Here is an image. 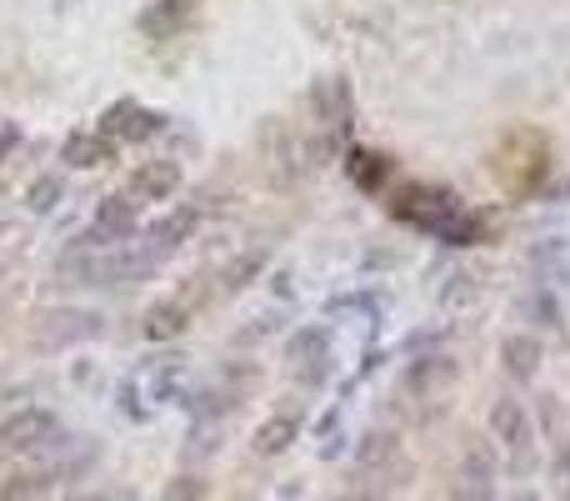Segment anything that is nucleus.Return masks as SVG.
Here are the masks:
<instances>
[{
  "label": "nucleus",
  "mask_w": 570,
  "mask_h": 501,
  "mask_svg": "<svg viewBox=\"0 0 570 501\" xmlns=\"http://www.w3.org/2000/svg\"><path fill=\"white\" fill-rule=\"evenodd\" d=\"M396 457H401V441H396V432H380V426H376V432H365L361 447H355V466H361V472L390 466Z\"/></svg>",
  "instance_id": "nucleus-14"
},
{
  "label": "nucleus",
  "mask_w": 570,
  "mask_h": 501,
  "mask_svg": "<svg viewBox=\"0 0 570 501\" xmlns=\"http://www.w3.org/2000/svg\"><path fill=\"white\" fill-rule=\"evenodd\" d=\"M285 361H296V371H306V382H321L325 361H331V336L325 326H300L290 342H285Z\"/></svg>",
  "instance_id": "nucleus-4"
},
{
  "label": "nucleus",
  "mask_w": 570,
  "mask_h": 501,
  "mask_svg": "<svg viewBox=\"0 0 570 501\" xmlns=\"http://www.w3.org/2000/svg\"><path fill=\"white\" fill-rule=\"evenodd\" d=\"M65 196V185H61V176H36L30 181V191H26V206L36 216H46V211H55V201Z\"/></svg>",
  "instance_id": "nucleus-19"
},
{
  "label": "nucleus",
  "mask_w": 570,
  "mask_h": 501,
  "mask_svg": "<svg viewBox=\"0 0 570 501\" xmlns=\"http://www.w3.org/2000/svg\"><path fill=\"white\" fill-rule=\"evenodd\" d=\"M181 21H185V0H156V5L141 15V30L145 36H156V40H166Z\"/></svg>",
  "instance_id": "nucleus-17"
},
{
  "label": "nucleus",
  "mask_w": 570,
  "mask_h": 501,
  "mask_svg": "<svg viewBox=\"0 0 570 501\" xmlns=\"http://www.w3.org/2000/svg\"><path fill=\"white\" fill-rule=\"evenodd\" d=\"M55 416L46 407H26V411H11L0 422V451H40L55 441Z\"/></svg>",
  "instance_id": "nucleus-3"
},
{
  "label": "nucleus",
  "mask_w": 570,
  "mask_h": 501,
  "mask_svg": "<svg viewBox=\"0 0 570 501\" xmlns=\"http://www.w3.org/2000/svg\"><path fill=\"white\" fill-rule=\"evenodd\" d=\"M526 311H531V317L541 321V326H556V321H560V306H556V296H550V291L531 296V301H526Z\"/></svg>",
  "instance_id": "nucleus-20"
},
{
  "label": "nucleus",
  "mask_w": 570,
  "mask_h": 501,
  "mask_svg": "<svg viewBox=\"0 0 570 501\" xmlns=\"http://www.w3.org/2000/svg\"><path fill=\"white\" fill-rule=\"evenodd\" d=\"M65 160H70V166H76V171H91V166H105V160L116 156V141H105L101 131H76L70 136V141H65V151H61Z\"/></svg>",
  "instance_id": "nucleus-12"
},
{
  "label": "nucleus",
  "mask_w": 570,
  "mask_h": 501,
  "mask_svg": "<svg viewBox=\"0 0 570 501\" xmlns=\"http://www.w3.org/2000/svg\"><path fill=\"white\" fill-rule=\"evenodd\" d=\"M195 226H200V211H195V206H181V211H170L166 221H156V231H151V246L170 256L181 241L195 236Z\"/></svg>",
  "instance_id": "nucleus-13"
},
{
  "label": "nucleus",
  "mask_w": 570,
  "mask_h": 501,
  "mask_svg": "<svg viewBox=\"0 0 570 501\" xmlns=\"http://www.w3.org/2000/svg\"><path fill=\"white\" fill-rule=\"evenodd\" d=\"M101 131H105V141H116V136H120V141H141V136H156L160 131V116H156V111L130 106V101H126V106H116L111 116L101 120Z\"/></svg>",
  "instance_id": "nucleus-9"
},
{
  "label": "nucleus",
  "mask_w": 570,
  "mask_h": 501,
  "mask_svg": "<svg viewBox=\"0 0 570 501\" xmlns=\"http://www.w3.org/2000/svg\"><path fill=\"white\" fill-rule=\"evenodd\" d=\"M455 382V361L451 357H426V361H415L411 367V376H405V386L411 391H441V386H451Z\"/></svg>",
  "instance_id": "nucleus-15"
},
{
  "label": "nucleus",
  "mask_w": 570,
  "mask_h": 501,
  "mask_svg": "<svg viewBox=\"0 0 570 501\" xmlns=\"http://www.w3.org/2000/svg\"><path fill=\"white\" fill-rule=\"evenodd\" d=\"M340 501H386V497H376V491H350V497H340Z\"/></svg>",
  "instance_id": "nucleus-22"
},
{
  "label": "nucleus",
  "mask_w": 570,
  "mask_h": 501,
  "mask_svg": "<svg viewBox=\"0 0 570 501\" xmlns=\"http://www.w3.org/2000/svg\"><path fill=\"white\" fill-rule=\"evenodd\" d=\"M80 501H101V497H80Z\"/></svg>",
  "instance_id": "nucleus-23"
},
{
  "label": "nucleus",
  "mask_w": 570,
  "mask_h": 501,
  "mask_svg": "<svg viewBox=\"0 0 570 501\" xmlns=\"http://www.w3.org/2000/svg\"><path fill=\"white\" fill-rule=\"evenodd\" d=\"M55 487V472H26V476H11L0 487V501H36Z\"/></svg>",
  "instance_id": "nucleus-18"
},
{
  "label": "nucleus",
  "mask_w": 570,
  "mask_h": 501,
  "mask_svg": "<svg viewBox=\"0 0 570 501\" xmlns=\"http://www.w3.org/2000/svg\"><path fill=\"white\" fill-rule=\"evenodd\" d=\"M101 331V317L95 311H51V317H40V346H65V342H86Z\"/></svg>",
  "instance_id": "nucleus-6"
},
{
  "label": "nucleus",
  "mask_w": 570,
  "mask_h": 501,
  "mask_svg": "<svg viewBox=\"0 0 570 501\" xmlns=\"http://www.w3.org/2000/svg\"><path fill=\"white\" fill-rule=\"evenodd\" d=\"M260 271H265V251H246L241 261L225 266V277H221V291L225 296H235V291H246L260 281Z\"/></svg>",
  "instance_id": "nucleus-16"
},
{
  "label": "nucleus",
  "mask_w": 570,
  "mask_h": 501,
  "mask_svg": "<svg viewBox=\"0 0 570 501\" xmlns=\"http://www.w3.org/2000/svg\"><path fill=\"white\" fill-rule=\"evenodd\" d=\"M130 191L141 201H166L181 191V166L176 160H141L135 176H130Z\"/></svg>",
  "instance_id": "nucleus-8"
},
{
  "label": "nucleus",
  "mask_w": 570,
  "mask_h": 501,
  "mask_svg": "<svg viewBox=\"0 0 570 501\" xmlns=\"http://www.w3.org/2000/svg\"><path fill=\"white\" fill-rule=\"evenodd\" d=\"M455 501H495V457L480 436H466L461 472H455Z\"/></svg>",
  "instance_id": "nucleus-2"
},
{
  "label": "nucleus",
  "mask_w": 570,
  "mask_h": 501,
  "mask_svg": "<svg viewBox=\"0 0 570 501\" xmlns=\"http://www.w3.org/2000/svg\"><path fill=\"white\" fill-rule=\"evenodd\" d=\"M541 361H545V346L531 331H516V336L501 342V367H506L510 382H535V376H541Z\"/></svg>",
  "instance_id": "nucleus-5"
},
{
  "label": "nucleus",
  "mask_w": 570,
  "mask_h": 501,
  "mask_svg": "<svg viewBox=\"0 0 570 501\" xmlns=\"http://www.w3.org/2000/svg\"><path fill=\"white\" fill-rule=\"evenodd\" d=\"M141 221V206L130 196H105L95 206V226H91V241H126Z\"/></svg>",
  "instance_id": "nucleus-7"
},
{
  "label": "nucleus",
  "mask_w": 570,
  "mask_h": 501,
  "mask_svg": "<svg viewBox=\"0 0 570 501\" xmlns=\"http://www.w3.org/2000/svg\"><path fill=\"white\" fill-rule=\"evenodd\" d=\"M185 326H191V311H185L181 301H156L151 311H145L141 321V336L145 342H176V336H185Z\"/></svg>",
  "instance_id": "nucleus-10"
},
{
  "label": "nucleus",
  "mask_w": 570,
  "mask_h": 501,
  "mask_svg": "<svg viewBox=\"0 0 570 501\" xmlns=\"http://www.w3.org/2000/svg\"><path fill=\"white\" fill-rule=\"evenodd\" d=\"M491 436L516 457V466H531L535 426H531V411L520 407L516 396H501V401L491 407Z\"/></svg>",
  "instance_id": "nucleus-1"
},
{
  "label": "nucleus",
  "mask_w": 570,
  "mask_h": 501,
  "mask_svg": "<svg viewBox=\"0 0 570 501\" xmlns=\"http://www.w3.org/2000/svg\"><path fill=\"white\" fill-rule=\"evenodd\" d=\"M300 441V422L296 416H265V422L256 426V436H250V451L256 457H281V451H290Z\"/></svg>",
  "instance_id": "nucleus-11"
},
{
  "label": "nucleus",
  "mask_w": 570,
  "mask_h": 501,
  "mask_svg": "<svg viewBox=\"0 0 570 501\" xmlns=\"http://www.w3.org/2000/svg\"><path fill=\"white\" fill-rule=\"evenodd\" d=\"M200 497H206V487H200L195 476H176L166 487V501H200Z\"/></svg>",
  "instance_id": "nucleus-21"
}]
</instances>
